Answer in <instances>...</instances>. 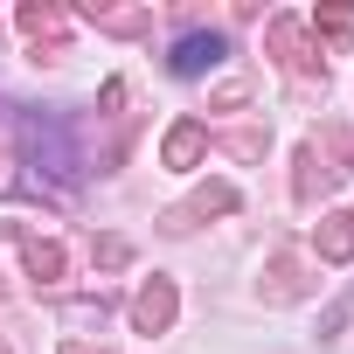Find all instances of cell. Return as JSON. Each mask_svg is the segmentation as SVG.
I'll list each match as a JSON object with an SVG mask.
<instances>
[{"instance_id":"obj_1","label":"cell","mask_w":354,"mask_h":354,"mask_svg":"<svg viewBox=\"0 0 354 354\" xmlns=\"http://www.w3.org/2000/svg\"><path fill=\"white\" fill-rule=\"evenodd\" d=\"M216 56H223V42H216V35H188L181 49H174V70H181V77H202Z\"/></svg>"}]
</instances>
